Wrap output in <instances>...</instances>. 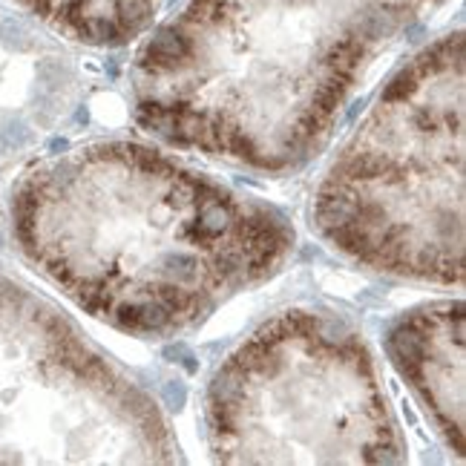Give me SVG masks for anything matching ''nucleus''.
<instances>
[{"mask_svg": "<svg viewBox=\"0 0 466 466\" xmlns=\"http://www.w3.org/2000/svg\"><path fill=\"white\" fill-rule=\"evenodd\" d=\"M12 230L78 308L141 340L199 328L297 248L277 205L139 139L64 147L32 167Z\"/></svg>", "mask_w": 466, "mask_h": 466, "instance_id": "nucleus-1", "label": "nucleus"}, {"mask_svg": "<svg viewBox=\"0 0 466 466\" xmlns=\"http://www.w3.org/2000/svg\"><path fill=\"white\" fill-rule=\"evenodd\" d=\"M446 0H187L135 52L153 139L285 176L331 141L365 72Z\"/></svg>", "mask_w": 466, "mask_h": 466, "instance_id": "nucleus-2", "label": "nucleus"}, {"mask_svg": "<svg viewBox=\"0 0 466 466\" xmlns=\"http://www.w3.org/2000/svg\"><path fill=\"white\" fill-rule=\"evenodd\" d=\"M463 32L415 52L377 92L311 199L340 257L420 285H463Z\"/></svg>", "mask_w": 466, "mask_h": 466, "instance_id": "nucleus-3", "label": "nucleus"}, {"mask_svg": "<svg viewBox=\"0 0 466 466\" xmlns=\"http://www.w3.org/2000/svg\"><path fill=\"white\" fill-rule=\"evenodd\" d=\"M219 463H403L377 360L352 322L285 308L222 360L205 388Z\"/></svg>", "mask_w": 466, "mask_h": 466, "instance_id": "nucleus-4", "label": "nucleus"}, {"mask_svg": "<svg viewBox=\"0 0 466 466\" xmlns=\"http://www.w3.org/2000/svg\"><path fill=\"white\" fill-rule=\"evenodd\" d=\"M383 345L397 374L429 415L435 432L463 460V300H435L403 311L388 322Z\"/></svg>", "mask_w": 466, "mask_h": 466, "instance_id": "nucleus-5", "label": "nucleus"}, {"mask_svg": "<svg viewBox=\"0 0 466 466\" xmlns=\"http://www.w3.org/2000/svg\"><path fill=\"white\" fill-rule=\"evenodd\" d=\"M64 37L112 49L135 41L153 21L159 0H17Z\"/></svg>", "mask_w": 466, "mask_h": 466, "instance_id": "nucleus-6", "label": "nucleus"}]
</instances>
